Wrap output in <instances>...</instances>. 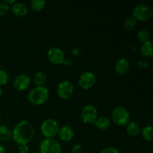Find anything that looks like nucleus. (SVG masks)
<instances>
[{"label":"nucleus","mask_w":153,"mask_h":153,"mask_svg":"<svg viewBox=\"0 0 153 153\" xmlns=\"http://www.w3.org/2000/svg\"><path fill=\"white\" fill-rule=\"evenodd\" d=\"M34 136V128L32 124L27 120L18 123L12 130V138L13 141L19 145H28Z\"/></svg>","instance_id":"1"},{"label":"nucleus","mask_w":153,"mask_h":153,"mask_svg":"<svg viewBox=\"0 0 153 153\" xmlns=\"http://www.w3.org/2000/svg\"><path fill=\"white\" fill-rule=\"evenodd\" d=\"M49 98V91L45 86L35 87L29 91L28 100L31 104L41 105L46 103Z\"/></svg>","instance_id":"2"},{"label":"nucleus","mask_w":153,"mask_h":153,"mask_svg":"<svg viewBox=\"0 0 153 153\" xmlns=\"http://www.w3.org/2000/svg\"><path fill=\"white\" fill-rule=\"evenodd\" d=\"M59 125L55 120L48 118L43 120L40 125V131L46 138H54L58 135Z\"/></svg>","instance_id":"3"},{"label":"nucleus","mask_w":153,"mask_h":153,"mask_svg":"<svg viewBox=\"0 0 153 153\" xmlns=\"http://www.w3.org/2000/svg\"><path fill=\"white\" fill-rule=\"evenodd\" d=\"M111 118L113 122L119 126H126L130 122L131 116L126 108L123 106H118L113 110L111 114Z\"/></svg>","instance_id":"4"},{"label":"nucleus","mask_w":153,"mask_h":153,"mask_svg":"<svg viewBox=\"0 0 153 153\" xmlns=\"http://www.w3.org/2000/svg\"><path fill=\"white\" fill-rule=\"evenodd\" d=\"M152 9L149 5L145 4H139L134 7L132 11V16L137 21L149 20L152 17Z\"/></svg>","instance_id":"5"},{"label":"nucleus","mask_w":153,"mask_h":153,"mask_svg":"<svg viewBox=\"0 0 153 153\" xmlns=\"http://www.w3.org/2000/svg\"><path fill=\"white\" fill-rule=\"evenodd\" d=\"M40 153H61L62 148L59 142L55 138H45L40 144Z\"/></svg>","instance_id":"6"},{"label":"nucleus","mask_w":153,"mask_h":153,"mask_svg":"<svg viewBox=\"0 0 153 153\" xmlns=\"http://www.w3.org/2000/svg\"><path fill=\"white\" fill-rule=\"evenodd\" d=\"M81 117L85 123H94L96 120L98 118V111L97 108L91 104L86 105L82 109Z\"/></svg>","instance_id":"7"},{"label":"nucleus","mask_w":153,"mask_h":153,"mask_svg":"<svg viewBox=\"0 0 153 153\" xmlns=\"http://www.w3.org/2000/svg\"><path fill=\"white\" fill-rule=\"evenodd\" d=\"M97 82L96 75L91 71H85L79 78L78 83L83 90H88L93 88Z\"/></svg>","instance_id":"8"},{"label":"nucleus","mask_w":153,"mask_h":153,"mask_svg":"<svg viewBox=\"0 0 153 153\" xmlns=\"http://www.w3.org/2000/svg\"><path fill=\"white\" fill-rule=\"evenodd\" d=\"M74 93V86L70 81L64 80L60 82L57 88L58 96L61 99L67 100L73 96Z\"/></svg>","instance_id":"9"},{"label":"nucleus","mask_w":153,"mask_h":153,"mask_svg":"<svg viewBox=\"0 0 153 153\" xmlns=\"http://www.w3.org/2000/svg\"><path fill=\"white\" fill-rule=\"evenodd\" d=\"M47 57L51 63L56 65H61L65 60V55L63 50L57 46L49 48L47 52Z\"/></svg>","instance_id":"10"},{"label":"nucleus","mask_w":153,"mask_h":153,"mask_svg":"<svg viewBox=\"0 0 153 153\" xmlns=\"http://www.w3.org/2000/svg\"><path fill=\"white\" fill-rule=\"evenodd\" d=\"M30 83H31V79L29 76L25 74H19L14 79L13 85L16 90L22 91L28 89Z\"/></svg>","instance_id":"11"},{"label":"nucleus","mask_w":153,"mask_h":153,"mask_svg":"<svg viewBox=\"0 0 153 153\" xmlns=\"http://www.w3.org/2000/svg\"><path fill=\"white\" fill-rule=\"evenodd\" d=\"M58 137L63 141H70L74 137L75 131L73 127L70 126L65 125L64 126L59 128L58 133Z\"/></svg>","instance_id":"12"},{"label":"nucleus","mask_w":153,"mask_h":153,"mask_svg":"<svg viewBox=\"0 0 153 153\" xmlns=\"http://www.w3.org/2000/svg\"><path fill=\"white\" fill-rule=\"evenodd\" d=\"M129 61L126 58H120L119 60H117L114 66L115 71L117 72V73L120 75H123L127 73L128 70H129Z\"/></svg>","instance_id":"13"},{"label":"nucleus","mask_w":153,"mask_h":153,"mask_svg":"<svg viewBox=\"0 0 153 153\" xmlns=\"http://www.w3.org/2000/svg\"><path fill=\"white\" fill-rule=\"evenodd\" d=\"M12 11L16 16H24L28 13V7L26 4L20 1H16L12 5Z\"/></svg>","instance_id":"14"},{"label":"nucleus","mask_w":153,"mask_h":153,"mask_svg":"<svg viewBox=\"0 0 153 153\" xmlns=\"http://www.w3.org/2000/svg\"><path fill=\"white\" fill-rule=\"evenodd\" d=\"M140 53L146 58H152L153 56V43L152 41L149 40L143 43L140 46Z\"/></svg>","instance_id":"15"},{"label":"nucleus","mask_w":153,"mask_h":153,"mask_svg":"<svg viewBox=\"0 0 153 153\" xmlns=\"http://www.w3.org/2000/svg\"><path fill=\"white\" fill-rule=\"evenodd\" d=\"M126 132L131 137H137L140 133V126L135 122H129L126 125Z\"/></svg>","instance_id":"16"},{"label":"nucleus","mask_w":153,"mask_h":153,"mask_svg":"<svg viewBox=\"0 0 153 153\" xmlns=\"http://www.w3.org/2000/svg\"><path fill=\"white\" fill-rule=\"evenodd\" d=\"M94 124L99 129L104 131V130H107L110 127L111 120L109 118L106 117H100L96 120Z\"/></svg>","instance_id":"17"},{"label":"nucleus","mask_w":153,"mask_h":153,"mask_svg":"<svg viewBox=\"0 0 153 153\" xmlns=\"http://www.w3.org/2000/svg\"><path fill=\"white\" fill-rule=\"evenodd\" d=\"M46 81H47V76H46V73L42 71L37 72L33 76V82L36 87L44 86Z\"/></svg>","instance_id":"18"},{"label":"nucleus","mask_w":153,"mask_h":153,"mask_svg":"<svg viewBox=\"0 0 153 153\" xmlns=\"http://www.w3.org/2000/svg\"><path fill=\"white\" fill-rule=\"evenodd\" d=\"M12 138V130L6 126H0V140L7 141Z\"/></svg>","instance_id":"19"},{"label":"nucleus","mask_w":153,"mask_h":153,"mask_svg":"<svg viewBox=\"0 0 153 153\" xmlns=\"http://www.w3.org/2000/svg\"><path fill=\"white\" fill-rule=\"evenodd\" d=\"M137 37L140 43H145V42L150 40V32L147 29L142 28L138 31Z\"/></svg>","instance_id":"20"},{"label":"nucleus","mask_w":153,"mask_h":153,"mask_svg":"<svg viewBox=\"0 0 153 153\" xmlns=\"http://www.w3.org/2000/svg\"><path fill=\"white\" fill-rule=\"evenodd\" d=\"M143 139L147 141H151L153 139V128L152 126H146L141 131Z\"/></svg>","instance_id":"21"},{"label":"nucleus","mask_w":153,"mask_h":153,"mask_svg":"<svg viewBox=\"0 0 153 153\" xmlns=\"http://www.w3.org/2000/svg\"><path fill=\"white\" fill-rule=\"evenodd\" d=\"M46 1L44 0H31L30 1V7L34 11H40L44 8Z\"/></svg>","instance_id":"22"},{"label":"nucleus","mask_w":153,"mask_h":153,"mask_svg":"<svg viewBox=\"0 0 153 153\" xmlns=\"http://www.w3.org/2000/svg\"><path fill=\"white\" fill-rule=\"evenodd\" d=\"M137 23V21L134 19L133 16H129V17H127L126 19V20L124 21L123 26L128 31H131V30L134 29L136 27Z\"/></svg>","instance_id":"23"},{"label":"nucleus","mask_w":153,"mask_h":153,"mask_svg":"<svg viewBox=\"0 0 153 153\" xmlns=\"http://www.w3.org/2000/svg\"><path fill=\"white\" fill-rule=\"evenodd\" d=\"M8 81V75L4 70L0 69V86L4 85Z\"/></svg>","instance_id":"24"},{"label":"nucleus","mask_w":153,"mask_h":153,"mask_svg":"<svg viewBox=\"0 0 153 153\" xmlns=\"http://www.w3.org/2000/svg\"><path fill=\"white\" fill-rule=\"evenodd\" d=\"M9 9H10V6L8 4H5L4 2H1L0 3V15L2 16V15H5L6 13L8 12Z\"/></svg>","instance_id":"25"},{"label":"nucleus","mask_w":153,"mask_h":153,"mask_svg":"<svg viewBox=\"0 0 153 153\" xmlns=\"http://www.w3.org/2000/svg\"><path fill=\"white\" fill-rule=\"evenodd\" d=\"M100 153H120V152L117 148L113 147V146H108V147L104 148Z\"/></svg>","instance_id":"26"},{"label":"nucleus","mask_w":153,"mask_h":153,"mask_svg":"<svg viewBox=\"0 0 153 153\" xmlns=\"http://www.w3.org/2000/svg\"><path fill=\"white\" fill-rule=\"evenodd\" d=\"M137 64L140 69H146L149 67V63L146 60H140L137 61Z\"/></svg>","instance_id":"27"},{"label":"nucleus","mask_w":153,"mask_h":153,"mask_svg":"<svg viewBox=\"0 0 153 153\" xmlns=\"http://www.w3.org/2000/svg\"><path fill=\"white\" fill-rule=\"evenodd\" d=\"M82 150H83L82 145L80 143H76L72 149V153H82Z\"/></svg>","instance_id":"28"},{"label":"nucleus","mask_w":153,"mask_h":153,"mask_svg":"<svg viewBox=\"0 0 153 153\" xmlns=\"http://www.w3.org/2000/svg\"><path fill=\"white\" fill-rule=\"evenodd\" d=\"M18 150H19V153H28L29 147L28 145H19Z\"/></svg>","instance_id":"29"},{"label":"nucleus","mask_w":153,"mask_h":153,"mask_svg":"<svg viewBox=\"0 0 153 153\" xmlns=\"http://www.w3.org/2000/svg\"><path fill=\"white\" fill-rule=\"evenodd\" d=\"M63 64H64V65L66 66V67H68V66L71 65L72 60L70 59V58H67V59L65 58V60H64V63H63Z\"/></svg>","instance_id":"30"},{"label":"nucleus","mask_w":153,"mask_h":153,"mask_svg":"<svg viewBox=\"0 0 153 153\" xmlns=\"http://www.w3.org/2000/svg\"><path fill=\"white\" fill-rule=\"evenodd\" d=\"M3 2H4L5 4H8V5H9V4H13L14 3L16 2V0H4Z\"/></svg>","instance_id":"31"},{"label":"nucleus","mask_w":153,"mask_h":153,"mask_svg":"<svg viewBox=\"0 0 153 153\" xmlns=\"http://www.w3.org/2000/svg\"><path fill=\"white\" fill-rule=\"evenodd\" d=\"M0 153H5V147L1 143H0Z\"/></svg>","instance_id":"32"},{"label":"nucleus","mask_w":153,"mask_h":153,"mask_svg":"<svg viewBox=\"0 0 153 153\" xmlns=\"http://www.w3.org/2000/svg\"><path fill=\"white\" fill-rule=\"evenodd\" d=\"M1 95H2V90H1V88H0V97H1Z\"/></svg>","instance_id":"33"},{"label":"nucleus","mask_w":153,"mask_h":153,"mask_svg":"<svg viewBox=\"0 0 153 153\" xmlns=\"http://www.w3.org/2000/svg\"><path fill=\"white\" fill-rule=\"evenodd\" d=\"M1 115H0V124H1Z\"/></svg>","instance_id":"34"},{"label":"nucleus","mask_w":153,"mask_h":153,"mask_svg":"<svg viewBox=\"0 0 153 153\" xmlns=\"http://www.w3.org/2000/svg\"><path fill=\"white\" fill-rule=\"evenodd\" d=\"M150 153H152V152H150Z\"/></svg>","instance_id":"35"}]
</instances>
